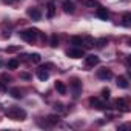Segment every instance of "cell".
I'll use <instances>...</instances> for the list:
<instances>
[{
  "instance_id": "9",
  "label": "cell",
  "mask_w": 131,
  "mask_h": 131,
  "mask_svg": "<svg viewBox=\"0 0 131 131\" xmlns=\"http://www.w3.org/2000/svg\"><path fill=\"white\" fill-rule=\"evenodd\" d=\"M116 83H117V86L122 88V90H126V88L129 86V82H128V79H126L125 76H119V77L116 79Z\"/></svg>"
},
{
  "instance_id": "12",
  "label": "cell",
  "mask_w": 131,
  "mask_h": 131,
  "mask_svg": "<svg viewBox=\"0 0 131 131\" xmlns=\"http://www.w3.org/2000/svg\"><path fill=\"white\" fill-rule=\"evenodd\" d=\"M94 42H96V40H94L91 36H85V37H82V45H85V48H88V49L94 46Z\"/></svg>"
},
{
  "instance_id": "4",
  "label": "cell",
  "mask_w": 131,
  "mask_h": 131,
  "mask_svg": "<svg viewBox=\"0 0 131 131\" xmlns=\"http://www.w3.org/2000/svg\"><path fill=\"white\" fill-rule=\"evenodd\" d=\"M67 56L71 57V59H82L85 56V51L82 48H79V46H74V48H71V49L67 51Z\"/></svg>"
},
{
  "instance_id": "14",
  "label": "cell",
  "mask_w": 131,
  "mask_h": 131,
  "mask_svg": "<svg viewBox=\"0 0 131 131\" xmlns=\"http://www.w3.org/2000/svg\"><path fill=\"white\" fill-rule=\"evenodd\" d=\"M74 9H76V6H74V3L73 2H63V11L65 13H68V14H73L74 13Z\"/></svg>"
},
{
  "instance_id": "26",
  "label": "cell",
  "mask_w": 131,
  "mask_h": 131,
  "mask_svg": "<svg viewBox=\"0 0 131 131\" xmlns=\"http://www.w3.org/2000/svg\"><path fill=\"white\" fill-rule=\"evenodd\" d=\"M110 96H111V91H110V88H103V90H102V97L108 100V99H110Z\"/></svg>"
},
{
  "instance_id": "7",
  "label": "cell",
  "mask_w": 131,
  "mask_h": 131,
  "mask_svg": "<svg viewBox=\"0 0 131 131\" xmlns=\"http://www.w3.org/2000/svg\"><path fill=\"white\" fill-rule=\"evenodd\" d=\"M28 16L32 19V20H40L42 19V11L39 8H28Z\"/></svg>"
},
{
  "instance_id": "32",
  "label": "cell",
  "mask_w": 131,
  "mask_h": 131,
  "mask_svg": "<svg viewBox=\"0 0 131 131\" xmlns=\"http://www.w3.org/2000/svg\"><path fill=\"white\" fill-rule=\"evenodd\" d=\"M3 2H6V3H13L14 0H3Z\"/></svg>"
},
{
  "instance_id": "3",
  "label": "cell",
  "mask_w": 131,
  "mask_h": 131,
  "mask_svg": "<svg viewBox=\"0 0 131 131\" xmlns=\"http://www.w3.org/2000/svg\"><path fill=\"white\" fill-rule=\"evenodd\" d=\"M70 86H71V91H73V97L77 99L80 96V93H82V82L79 79H73L71 83H70Z\"/></svg>"
},
{
  "instance_id": "16",
  "label": "cell",
  "mask_w": 131,
  "mask_h": 131,
  "mask_svg": "<svg viewBox=\"0 0 131 131\" xmlns=\"http://www.w3.org/2000/svg\"><path fill=\"white\" fill-rule=\"evenodd\" d=\"M54 14H56V5H54V2H49L48 3V13H46V16H48V19H52Z\"/></svg>"
},
{
  "instance_id": "11",
  "label": "cell",
  "mask_w": 131,
  "mask_h": 131,
  "mask_svg": "<svg viewBox=\"0 0 131 131\" xmlns=\"http://www.w3.org/2000/svg\"><path fill=\"white\" fill-rule=\"evenodd\" d=\"M96 13H97V17H99V19H102V20H108V17H110V13H108V9H106V8L99 6Z\"/></svg>"
},
{
  "instance_id": "15",
  "label": "cell",
  "mask_w": 131,
  "mask_h": 131,
  "mask_svg": "<svg viewBox=\"0 0 131 131\" xmlns=\"http://www.w3.org/2000/svg\"><path fill=\"white\" fill-rule=\"evenodd\" d=\"M59 120H60V117L57 114H49L46 117V123L48 125H56V123H59Z\"/></svg>"
},
{
  "instance_id": "18",
  "label": "cell",
  "mask_w": 131,
  "mask_h": 131,
  "mask_svg": "<svg viewBox=\"0 0 131 131\" xmlns=\"http://www.w3.org/2000/svg\"><path fill=\"white\" fill-rule=\"evenodd\" d=\"M9 94H11L14 99H22V97H23V94H22V91H20L19 88H11V90H9Z\"/></svg>"
},
{
  "instance_id": "13",
  "label": "cell",
  "mask_w": 131,
  "mask_h": 131,
  "mask_svg": "<svg viewBox=\"0 0 131 131\" xmlns=\"http://www.w3.org/2000/svg\"><path fill=\"white\" fill-rule=\"evenodd\" d=\"M85 63L88 65V67H96V65L99 63V57L94 56V54H91V56H88V57L85 59Z\"/></svg>"
},
{
  "instance_id": "27",
  "label": "cell",
  "mask_w": 131,
  "mask_h": 131,
  "mask_svg": "<svg viewBox=\"0 0 131 131\" xmlns=\"http://www.w3.org/2000/svg\"><path fill=\"white\" fill-rule=\"evenodd\" d=\"M19 49H20V46H9V48H6V52H16Z\"/></svg>"
},
{
  "instance_id": "22",
  "label": "cell",
  "mask_w": 131,
  "mask_h": 131,
  "mask_svg": "<svg viewBox=\"0 0 131 131\" xmlns=\"http://www.w3.org/2000/svg\"><path fill=\"white\" fill-rule=\"evenodd\" d=\"M122 20H123V22H122L123 26H129V25H131V13H126V14L123 16Z\"/></svg>"
},
{
  "instance_id": "28",
  "label": "cell",
  "mask_w": 131,
  "mask_h": 131,
  "mask_svg": "<svg viewBox=\"0 0 131 131\" xmlns=\"http://www.w3.org/2000/svg\"><path fill=\"white\" fill-rule=\"evenodd\" d=\"M54 110H56V111H62V110H63V105H62V103H56V105H54Z\"/></svg>"
},
{
  "instance_id": "25",
  "label": "cell",
  "mask_w": 131,
  "mask_h": 131,
  "mask_svg": "<svg viewBox=\"0 0 131 131\" xmlns=\"http://www.w3.org/2000/svg\"><path fill=\"white\" fill-rule=\"evenodd\" d=\"M29 59H31V62H34V63H39V62H40V54L34 52V54H31V56H29Z\"/></svg>"
},
{
  "instance_id": "21",
  "label": "cell",
  "mask_w": 131,
  "mask_h": 131,
  "mask_svg": "<svg viewBox=\"0 0 131 131\" xmlns=\"http://www.w3.org/2000/svg\"><path fill=\"white\" fill-rule=\"evenodd\" d=\"M85 5H86L88 8H99V6H100V3L97 2V0H86Z\"/></svg>"
},
{
  "instance_id": "29",
  "label": "cell",
  "mask_w": 131,
  "mask_h": 131,
  "mask_svg": "<svg viewBox=\"0 0 131 131\" xmlns=\"http://www.w3.org/2000/svg\"><path fill=\"white\" fill-rule=\"evenodd\" d=\"M20 77H22V79H26V80H28V79H31V76H29V74H26V73H22V74H20Z\"/></svg>"
},
{
  "instance_id": "19",
  "label": "cell",
  "mask_w": 131,
  "mask_h": 131,
  "mask_svg": "<svg viewBox=\"0 0 131 131\" xmlns=\"http://www.w3.org/2000/svg\"><path fill=\"white\" fill-rule=\"evenodd\" d=\"M8 68H9V70H17V68H19V60H17V59H11V60L8 62Z\"/></svg>"
},
{
  "instance_id": "10",
  "label": "cell",
  "mask_w": 131,
  "mask_h": 131,
  "mask_svg": "<svg viewBox=\"0 0 131 131\" xmlns=\"http://www.w3.org/2000/svg\"><path fill=\"white\" fill-rule=\"evenodd\" d=\"M54 88L57 90V93H59V94H67V85H65L62 80H56Z\"/></svg>"
},
{
  "instance_id": "2",
  "label": "cell",
  "mask_w": 131,
  "mask_h": 131,
  "mask_svg": "<svg viewBox=\"0 0 131 131\" xmlns=\"http://www.w3.org/2000/svg\"><path fill=\"white\" fill-rule=\"evenodd\" d=\"M19 36H20L25 42L32 43V42H36V40H37V37L40 36V32H39L37 29H34V28H26V29L20 31V32H19Z\"/></svg>"
},
{
  "instance_id": "5",
  "label": "cell",
  "mask_w": 131,
  "mask_h": 131,
  "mask_svg": "<svg viewBox=\"0 0 131 131\" xmlns=\"http://www.w3.org/2000/svg\"><path fill=\"white\" fill-rule=\"evenodd\" d=\"M49 67H51V65H45V67H40V68L37 70V77H39V80H42V82L48 80L49 73H48V70H46V68H49Z\"/></svg>"
},
{
  "instance_id": "1",
  "label": "cell",
  "mask_w": 131,
  "mask_h": 131,
  "mask_svg": "<svg viewBox=\"0 0 131 131\" xmlns=\"http://www.w3.org/2000/svg\"><path fill=\"white\" fill-rule=\"evenodd\" d=\"M6 117L11 119V120H23L26 117V111L20 106H9L6 111H5Z\"/></svg>"
},
{
  "instance_id": "23",
  "label": "cell",
  "mask_w": 131,
  "mask_h": 131,
  "mask_svg": "<svg viewBox=\"0 0 131 131\" xmlns=\"http://www.w3.org/2000/svg\"><path fill=\"white\" fill-rule=\"evenodd\" d=\"M49 45H51L52 48H57V45H59V37H57V34H52V36H51Z\"/></svg>"
},
{
  "instance_id": "6",
  "label": "cell",
  "mask_w": 131,
  "mask_h": 131,
  "mask_svg": "<svg viewBox=\"0 0 131 131\" xmlns=\"http://www.w3.org/2000/svg\"><path fill=\"white\" fill-rule=\"evenodd\" d=\"M97 77L102 80H110L113 77V73L108 68H100V70H97Z\"/></svg>"
},
{
  "instance_id": "24",
  "label": "cell",
  "mask_w": 131,
  "mask_h": 131,
  "mask_svg": "<svg viewBox=\"0 0 131 131\" xmlns=\"http://www.w3.org/2000/svg\"><path fill=\"white\" fill-rule=\"evenodd\" d=\"M106 42H108L106 39H99V40H96V42H94V45H96L97 48H103V46L106 45Z\"/></svg>"
},
{
  "instance_id": "31",
  "label": "cell",
  "mask_w": 131,
  "mask_h": 131,
  "mask_svg": "<svg viewBox=\"0 0 131 131\" xmlns=\"http://www.w3.org/2000/svg\"><path fill=\"white\" fill-rule=\"evenodd\" d=\"M0 90H2V91H5V90H6V85H5V82H0Z\"/></svg>"
},
{
  "instance_id": "20",
  "label": "cell",
  "mask_w": 131,
  "mask_h": 131,
  "mask_svg": "<svg viewBox=\"0 0 131 131\" xmlns=\"http://www.w3.org/2000/svg\"><path fill=\"white\" fill-rule=\"evenodd\" d=\"M71 45L80 46V45H82V37H80V36H73V37H71Z\"/></svg>"
},
{
  "instance_id": "8",
  "label": "cell",
  "mask_w": 131,
  "mask_h": 131,
  "mask_svg": "<svg viewBox=\"0 0 131 131\" xmlns=\"http://www.w3.org/2000/svg\"><path fill=\"white\" fill-rule=\"evenodd\" d=\"M90 105H91L93 108H96V110H105V108H106L105 103H103L100 99H97V97H91V99H90Z\"/></svg>"
},
{
  "instance_id": "30",
  "label": "cell",
  "mask_w": 131,
  "mask_h": 131,
  "mask_svg": "<svg viewBox=\"0 0 131 131\" xmlns=\"http://www.w3.org/2000/svg\"><path fill=\"white\" fill-rule=\"evenodd\" d=\"M2 80H6V82H9V80H11V77H9V76H6V74H3V76H2Z\"/></svg>"
},
{
  "instance_id": "17",
  "label": "cell",
  "mask_w": 131,
  "mask_h": 131,
  "mask_svg": "<svg viewBox=\"0 0 131 131\" xmlns=\"http://www.w3.org/2000/svg\"><path fill=\"white\" fill-rule=\"evenodd\" d=\"M116 106H117L119 110H122V111H128V103H126L123 99H117V100H116Z\"/></svg>"
}]
</instances>
